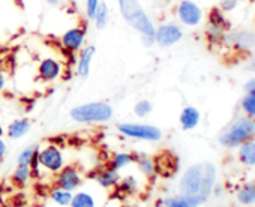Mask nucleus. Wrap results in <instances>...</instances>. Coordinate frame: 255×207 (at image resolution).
Instances as JSON below:
<instances>
[{
    "label": "nucleus",
    "instance_id": "1",
    "mask_svg": "<svg viewBox=\"0 0 255 207\" xmlns=\"http://www.w3.org/2000/svg\"><path fill=\"white\" fill-rule=\"evenodd\" d=\"M215 180H216V168L213 164L203 162L189 167L180 180L182 198L191 207H197L203 204L212 194Z\"/></svg>",
    "mask_w": 255,
    "mask_h": 207
},
{
    "label": "nucleus",
    "instance_id": "2",
    "mask_svg": "<svg viewBox=\"0 0 255 207\" xmlns=\"http://www.w3.org/2000/svg\"><path fill=\"white\" fill-rule=\"evenodd\" d=\"M117 3L123 20L140 35L141 42L146 47H153L156 26L146 14L140 0H117Z\"/></svg>",
    "mask_w": 255,
    "mask_h": 207
},
{
    "label": "nucleus",
    "instance_id": "3",
    "mask_svg": "<svg viewBox=\"0 0 255 207\" xmlns=\"http://www.w3.org/2000/svg\"><path fill=\"white\" fill-rule=\"evenodd\" d=\"M113 107L107 102H87L71 110L69 116L77 123H105L113 119Z\"/></svg>",
    "mask_w": 255,
    "mask_h": 207
},
{
    "label": "nucleus",
    "instance_id": "4",
    "mask_svg": "<svg viewBox=\"0 0 255 207\" xmlns=\"http://www.w3.org/2000/svg\"><path fill=\"white\" fill-rule=\"evenodd\" d=\"M254 134L255 122L251 117H240L219 135V143L225 147H237L249 141Z\"/></svg>",
    "mask_w": 255,
    "mask_h": 207
},
{
    "label": "nucleus",
    "instance_id": "5",
    "mask_svg": "<svg viewBox=\"0 0 255 207\" xmlns=\"http://www.w3.org/2000/svg\"><path fill=\"white\" fill-rule=\"evenodd\" d=\"M117 131L128 138L138 140V141L156 143L162 140V131L158 126L149 123H134V122L119 123Z\"/></svg>",
    "mask_w": 255,
    "mask_h": 207
},
{
    "label": "nucleus",
    "instance_id": "6",
    "mask_svg": "<svg viewBox=\"0 0 255 207\" xmlns=\"http://www.w3.org/2000/svg\"><path fill=\"white\" fill-rule=\"evenodd\" d=\"M38 159H39V167L53 174H57L65 167L63 152L56 144H47L42 149H39Z\"/></svg>",
    "mask_w": 255,
    "mask_h": 207
},
{
    "label": "nucleus",
    "instance_id": "7",
    "mask_svg": "<svg viewBox=\"0 0 255 207\" xmlns=\"http://www.w3.org/2000/svg\"><path fill=\"white\" fill-rule=\"evenodd\" d=\"M179 21L186 27H197L201 24L204 14L203 9L194 2V0H180L176 9Z\"/></svg>",
    "mask_w": 255,
    "mask_h": 207
},
{
    "label": "nucleus",
    "instance_id": "8",
    "mask_svg": "<svg viewBox=\"0 0 255 207\" xmlns=\"http://www.w3.org/2000/svg\"><path fill=\"white\" fill-rule=\"evenodd\" d=\"M183 38V30L174 23L159 24L155 30V44L161 48H170L179 44Z\"/></svg>",
    "mask_w": 255,
    "mask_h": 207
},
{
    "label": "nucleus",
    "instance_id": "9",
    "mask_svg": "<svg viewBox=\"0 0 255 207\" xmlns=\"http://www.w3.org/2000/svg\"><path fill=\"white\" fill-rule=\"evenodd\" d=\"M86 38H87V30L81 26H74L66 32H63L59 39L65 51L77 54L86 45Z\"/></svg>",
    "mask_w": 255,
    "mask_h": 207
},
{
    "label": "nucleus",
    "instance_id": "10",
    "mask_svg": "<svg viewBox=\"0 0 255 207\" xmlns=\"http://www.w3.org/2000/svg\"><path fill=\"white\" fill-rule=\"evenodd\" d=\"M83 177L80 170L75 165H65L57 174H56V186L69 192H74L81 186Z\"/></svg>",
    "mask_w": 255,
    "mask_h": 207
},
{
    "label": "nucleus",
    "instance_id": "11",
    "mask_svg": "<svg viewBox=\"0 0 255 207\" xmlns=\"http://www.w3.org/2000/svg\"><path fill=\"white\" fill-rule=\"evenodd\" d=\"M63 75V65L54 57H44L38 65V78L44 83H54Z\"/></svg>",
    "mask_w": 255,
    "mask_h": 207
},
{
    "label": "nucleus",
    "instance_id": "12",
    "mask_svg": "<svg viewBox=\"0 0 255 207\" xmlns=\"http://www.w3.org/2000/svg\"><path fill=\"white\" fill-rule=\"evenodd\" d=\"M96 54V48L93 45H84L80 51H78V57H77V63H75V74L80 78H87L90 74V68H92V60Z\"/></svg>",
    "mask_w": 255,
    "mask_h": 207
},
{
    "label": "nucleus",
    "instance_id": "13",
    "mask_svg": "<svg viewBox=\"0 0 255 207\" xmlns=\"http://www.w3.org/2000/svg\"><path fill=\"white\" fill-rule=\"evenodd\" d=\"M228 21L224 12L218 8L212 9L209 14V24H207V35L209 38H221L225 30H228Z\"/></svg>",
    "mask_w": 255,
    "mask_h": 207
},
{
    "label": "nucleus",
    "instance_id": "14",
    "mask_svg": "<svg viewBox=\"0 0 255 207\" xmlns=\"http://www.w3.org/2000/svg\"><path fill=\"white\" fill-rule=\"evenodd\" d=\"M227 42L237 50H251L255 47V33L251 30H236L225 36Z\"/></svg>",
    "mask_w": 255,
    "mask_h": 207
},
{
    "label": "nucleus",
    "instance_id": "15",
    "mask_svg": "<svg viewBox=\"0 0 255 207\" xmlns=\"http://www.w3.org/2000/svg\"><path fill=\"white\" fill-rule=\"evenodd\" d=\"M95 180L99 186L108 189V188H114L119 185L120 182V174L117 170L111 168V167H105L102 170H98L95 174Z\"/></svg>",
    "mask_w": 255,
    "mask_h": 207
},
{
    "label": "nucleus",
    "instance_id": "16",
    "mask_svg": "<svg viewBox=\"0 0 255 207\" xmlns=\"http://www.w3.org/2000/svg\"><path fill=\"white\" fill-rule=\"evenodd\" d=\"M30 128H32V122L29 119H15L14 122L8 125L6 134L12 140H20L26 134H29Z\"/></svg>",
    "mask_w": 255,
    "mask_h": 207
},
{
    "label": "nucleus",
    "instance_id": "17",
    "mask_svg": "<svg viewBox=\"0 0 255 207\" xmlns=\"http://www.w3.org/2000/svg\"><path fill=\"white\" fill-rule=\"evenodd\" d=\"M155 170L161 176H171L177 170V159L173 155L165 153L155 161Z\"/></svg>",
    "mask_w": 255,
    "mask_h": 207
},
{
    "label": "nucleus",
    "instance_id": "18",
    "mask_svg": "<svg viewBox=\"0 0 255 207\" xmlns=\"http://www.w3.org/2000/svg\"><path fill=\"white\" fill-rule=\"evenodd\" d=\"M200 111L195 107H185L180 113V125L182 129L185 131H191L194 128H197V125L200 123Z\"/></svg>",
    "mask_w": 255,
    "mask_h": 207
},
{
    "label": "nucleus",
    "instance_id": "19",
    "mask_svg": "<svg viewBox=\"0 0 255 207\" xmlns=\"http://www.w3.org/2000/svg\"><path fill=\"white\" fill-rule=\"evenodd\" d=\"M135 162V155L134 153H129V152H119V153H114L111 161H110V167L120 171L126 167H129L131 164Z\"/></svg>",
    "mask_w": 255,
    "mask_h": 207
},
{
    "label": "nucleus",
    "instance_id": "20",
    "mask_svg": "<svg viewBox=\"0 0 255 207\" xmlns=\"http://www.w3.org/2000/svg\"><path fill=\"white\" fill-rule=\"evenodd\" d=\"M92 20H93V24H95V27H96L98 30H104V29L107 27V24H108V21H110V9H108L107 3L102 2V0H101L99 6L96 8V11H95L93 17H92Z\"/></svg>",
    "mask_w": 255,
    "mask_h": 207
},
{
    "label": "nucleus",
    "instance_id": "21",
    "mask_svg": "<svg viewBox=\"0 0 255 207\" xmlns=\"http://www.w3.org/2000/svg\"><path fill=\"white\" fill-rule=\"evenodd\" d=\"M71 207H96V200L95 197L87 192V191H80L72 195L71 200Z\"/></svg>",
    "mask_w": 255,
    "mask_h": 207
},
{
    "label": "nucleus",
    "instance_id": "22",
    "mask_svg": "<svg viewBox=\"0 0 255 207\" xmlns=\"http://www.w3.org/2000/svg\"><path fill=\"white\" fill-rule=\"evenodd\" d=\"M239 159L245 165H255V143L254 141H246L240 144Z\"/></svg>",
    "mask_w": 255,
    "mask_h": 207
},
{
    "label": "nucleus",
    "instance_id": "23",
    "mask_svg": "<svg viewBox=\"0 0 255 207\" xmlns=\"http://www.w3.org/2000/svg\"><path fill=\"white\" fill-rule=\"evenodd\" d=\"M135 164L137 168L140 170V173H143L147 177H152L153 174H156L155 170V161L146 155H135Z\"/></svg>",
    "mask_w": 255,
    "mask_h": 207
},
{
    "label": "nucleus",
    "instance_id": "24",
    "mask_svg": "<svg viewBox=\"0 0 255 207\" xmlns=\"http://www.w3.org/2000/svg\"><path fill=\"white\" fill-rule=\"evenodd\" d=\"M32 176H33V173H32L30 167H27V165H17V168L12 173V182L15 185L21 186V185H26L32 179Z\"/></svg>",
    "mask_w": 255,
    "mask_h": 207
},
{
    "label": "nucleus",
    "instance_id": "25",
    "mask_svg": "<svg viewBox=\"0 0 255 207\" xmlns=\"http://www.w3.org/2000/svg\"><path fill=\"white\" fill-rule=\"evenodd\" d=\"M50 197H51V200H53L56 204H59V206L65 207V206H69V204H71L72 192L65 191V189H60V188H57V186H56V188L50 192Z\"/></svg>",
    "mask_w": 255,
    "mask_h": 207
},
{
    "label": "nucleus",
    "instance_id": "26",
    "mask_svg": "<svg viewBox=\"0 0 255 207\" xmlns=\"http://www.w3.org/2000/svg\"><path fill=\"white\" fill-rule=\"evenodd\" d=\"M38 150H39V147H36V146H33V144L24 147V149L18 153V156H17V164H18V165H27V167H30V164H32V161H33L35 155L38 153Z\"/></svg>",
    "mask_w": 255,
    "mask_h": 207
},
{
    "label": "nucleus",
    "instance_id": "27",
    "mask_svg": "<svg viewBox=\"0 0 255 207\" xmlns=\"http://www.w3.org/2000/svg\"><path fill=\"white\" fill-rule=\"evenodd\" d=\"M237 198L242 204H252L255 203V183L246 185L237 194Z\"/></svg>",
    "mask_w": 255,
    "mask_h": 207
},
{
    "label": "nucleus",
    "instance_id": "28",
    "mask_svg": "<svg viewBox=\"0 0 255 207\" xmlns=\"http://www.w3.org/2000/svg\"><path fill=\"white\" fill-rule=\"evenodd\" d=\"M152 111H153V105L149 99H141L134 105V114L140 119L147 117Z\"/></svg>",
    "mask_w": 255,
    "mask_h": 207
},
{
    "label": "nucleus",
    "instance_id": "29",
    "mask_svg": "<svg viewBox=\"0 0 255 207\" xmlns=\"http://www.w3.org/2000/svg\"><path fill=\"white\" fill-rule=\"evenodd\" d=\"M137 185H138V183H137V179H135L134 176H128V177H125V179H120L117 188H119V191L123 192V194H132V192H135Z\"/></svg>",
    "mask_w": 255,
    "mask_h": 207
},
{
    "label": "nucleus",
    "instance_id": "30",
    "mask_svg": "<svg viewBox=\"0 0 255 207\" xmlns=\"http://www.w3.org/2000/svg\"><path fill=\"white\" fill-rule=\"evenodd\" d=\"M242 107L248 116H251V117L255 116V90L248 92V95L242 101Z\"/></svg>",
    "mask_w": 255,
    "mask_h": 207
},
{
    "label": "nucleus",
    "instance_id": "31",
    "mask_svg": "<svg viewBox=\"0 0 255 207\" xmlns=\"http://www.w3.org/2000/svg\"><path fill=\"white\" fill-rule=\"evenodd\" d=\"M99 3H101V0H86V2H84V11H86L87 18L92 20V17H93L96 8L99 6Z\"/></svg>",
    "mask_w": 255,
    "mask_h": 207
},
{
    "label": "nucleus",
    "instance_id": "32",
    "mask_svg": "<svg viewBox=\"0 0 255 207\" xmlns=\"http://www.w3.org/2000/svg\"><path fill=\"white\" fill-rule=\"evenodd\" d=\"M164 206L165 207H191L182 197L180 198H167L164 201Z\"/></svg>",
    "mask_w": 255,
    "mask_h": 207
},
{
    "label": "nucleus",
    "instance_id": "33",
    "mask_svg": "<svg viewBox=\"0 0 255 207\" xmlns=\"http://www.w3.org/2000/svg\"><path fill=\"white\" fill-rule=\"evenodd\" d=\"M237 6V0H221V3H219V9L222 12H231L234 11Z\"/></svg>",
    "mask_w": 255,
    "mask_h": 207
},
{
    "label": "nucleus",
    "instance_id": "34",
    "mask_svg": "<svg viewBox=\"0 0 255 207\" xmlns=\"http://www.w3.org/2000/svg\"><path fill=\"white\" fill-rule=\"evenodd\" d=\"M6 152H8V144H6V141L2 137H0V161L5 158Z\"/></svg>",
    "mask_w": 255,
    "mask_h": 207
},
{
    "label": "nucleus",
    "instance_id": "35",
    "mask_svg": "<svg viewBox=\"0 0 255 207\" xmlns=\"http://www.w3.org/2000/svg\"><path fill=\"white\" fill-rule=\"evenodd\" d=\"M5 87H6V75L2 69H0V93L5 90Z\"/></svg>",
    "mask_w": 255,
    "mask_h": 207
},
{
    "label": "nucleus",
    "instance_id": "36",
    "mask_svg": "<svg viewBox=\"0 0 255 207\" xmlns=\"http://www.w3.org/2000/svg\"><path fill=\"white\" fill-rule=\"evenodd\" d=\"M245 89H246V92H251V90H255V78H252V80H249V81L246 83V86H245Z\"/></svg>",
    "mask_w": 255,
    "mask_h": 207
},
{
    "label": "nucleus",
    "instance_id": "37",
    "mask_svg": "<svg viewBox=\"0 0 255 207\" xmlns=\"http://www.w3.org/2000/svg\"><path fill=\"white\" fill-rule=\"evenodd\" d=\"M248 69H249V71H254V72H255V54H254V57H252L251 63L248 65Z\"/></svg>",
    "mask_w": 255,
    "mask_h": 207
},
{
    "label": "nucleus",
    "instance_id": "38",
    "mask_svg": "<svg viewBox=\"0 0 255 207\" xmlns=\"http://www.w3.org/2000/svg\"><path fill=\"white\" fill-rule=\"evenodd\" d=\"M45 2H47L50 6H57V5H60V0H45Z\"/></svg>",
    "mask_w": 255,
    "mask_h": 207
},
{
    "label": "nucleus",
    "instance_id": "39",
    "mask_svg": "<svg viewBox=\"0 0 255 207\" xmlns=\"http://www.w3.org/2000/svg\"><path fill=\"white\" fill-rule=\"evenodd\" d=\"M120 207H131V206H120Z\"/></svg>",
    "mask_w": 255,
    "mask_h": 207
},
{
    "label": "nucleus",
    "instance_id": "40",
    "mask_svg": "<svg viewBox=\"0 0 255 207\" xmlns=\"http://www.w3.org/2000/svg\"><path fill=\"white\" fill-rule=\"evenodd\" d=\"M0 134H2V128H0Z\"/></svg>",
    "mask_w": 255,
    "mask_h": 207
}]
</instances>
